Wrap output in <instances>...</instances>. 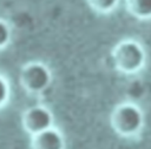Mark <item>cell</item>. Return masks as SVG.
<instances>
[{
    "label": "cell",
    "instance_id": "6da1fadb",
    "mask_svg": "<svg viewBox=\"0 0 151 149\" xmlns=\"http://www.w3.org/2000/svg\"><path fill=\"white\" fill-rule=\"evenodd\" d=\"M112 59L119 72L134 74L144 67L146 62V53L138 41L124 40L113 48Z\"/></svg>",
    "mask_w": 151,
    "mask_h": 149
},
{
    "label": "cell",
    "instance_id": "7a4b0ae2",
    "mask_svg": "<svg viewBox=\"0 0 151 149\" xmlns=\"http://www.w3.org/2000/svg\"><path fill=\"white\" fill-rule=\"evenodd\" d=\"M111 123L118 134L134 136L144 126V114L137 104L125 102L114 108L111 115Z\"/></svg>",
    "mask_w": 151,
    "mask_h": 149
},
{
    "label": "cell",
    "instance_id": "3957f363",
    "mask_svg": "<svg viewBox=\"0 0 151 149\" xmlns=\"http://www.w3.org/2000/svg\"><path fill=\"white\" fill-rule=\"evenodd\" d=\"M20 82L27 92L40 94L51 84L52 73L41 62H29L21 69Z\"/></svg>",
    "mask_w": 151,
    "mask_h": 149
},
{
    "label": "cell",
    "instance_id": "277c9868",
    "mask_svg": "<svg viewBox=\"0 0 151 149\" xmlns=\"http://www.w3.org/2000/svg\"><path fill=\"white\" fill-rule=\"evenodd\" d=\"M22 124L26 131L34 136L53 127V115L48 108L44 106H34L25 111Z\"/></svg>",
    "mask_w": 151,
    "mask_h": 149
},
{
    "label": "cell",
    "instance_id": "5b68a950",
    "mask_svg": "<svg viewBox=\"0 0 151 149\" xmlns=\"http://www.w3.org/2000/svg\"><path fill=\"white\" fill-rule=\"evenodd\" d=\"M32 149H65L63 134L54 127L32 136Z\"/></svg>",
    "mask_w": 151,
    "mask_h": 149
},
{
    "label": "cell",
    "instance_id": "8992f818",
    "mask_svg": "<svg viewBox=\"0 0 151 149\" xmlns=\"http://www.w3.org/2000/svg\"><path fill=\"white\" fill-rule=\"evenodd\" d=\"M127 12L139 20L151 19V0H125Z\"/></svg>",
    "mask_w": 151,
    "mask_h": 149
},
{
    "label": "cell",
    "instance_id": "52a82bcc",
    "mask_svg": "<svg viewBox=\"0 0 151 149\" xmlns=\"http://www.w3.org/2000/svg\"><path fill=\"white\" fill-rule=\"evenodd\" d=\"M91 9L98 13H110L119 4V0H86Z\"/></svg>",
    "mask_w": 151,
    "mask_h": 149
},
{
    "label": "cell",
    "instance_id": "ba28073f",
    "mask_svg": "<svg viewBox=\"0 0 151 149\" xmlns=\"http://www.w3.org/2000/svg\"><path fill=\"white\" fill-rule=\"evenodd\" d=\"M11 41V27L9 25L0 19V49L5 48Z\"/></svg>",
    "mask_w": 151,
    "mask_h": 149
},
{
    "label": "cell",
    "instance_id": "9c48e42d",
    "mask_svg": "<svg viewBox=\"0 0 151 149\" xmlns=\"http://www.w3.org/2000/svg\"><path fill=\"white\" fill-rule=\"evenodd\" d=\"M9 97V86L7 80L0 75V108L8 101Z\"/></svg>",
    "mask_w": 151,
    "mask_h": 149
}]
</instances>
